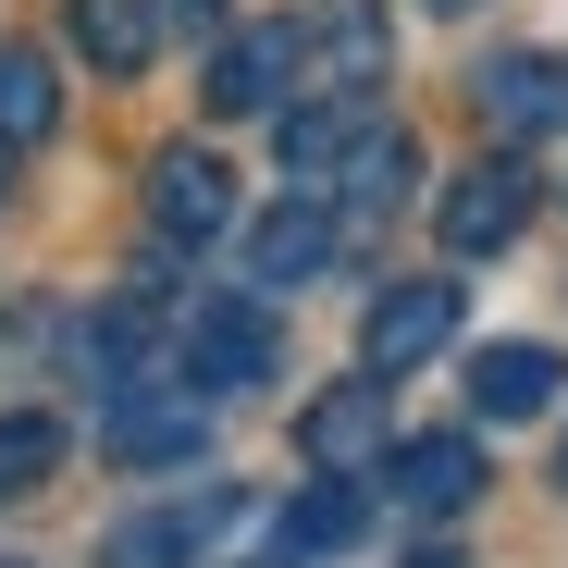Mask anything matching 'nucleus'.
Wrapping results in <instances>:
<instances>
[{
	"label": "nucleus",
	"instance_id": "nucleus-22",
	"mask_svg": "<svg viewBox=\"0 0 568 568\" xmlns=\"http://www.w3.org/2000/svg\"><path fill=\"white\" fill-rule=\"evenodd\" d=\"M433 13H469V0H433Z\"/></svg>",
	"mask_w": 568,
	"mask_h": 568
},
{
	"label": "nucleus",
	"instance_id": "nucleus-18",
	"mask_svg": "<svg viewBox=\"0 0 568 568\" xmlns=\"http://www.w3.org/2000/svg\"><path fill=\"white\" fill-rule=\"evenodd\" d=\"M50 469H62V420H50V408H0V507L38 495Z\"/></svg>",
	"mask_w": 568,
	"mask_h": 568
},
{
	"label": "nucleus",
	"instance_id": "nucleus-10",
	"mask_svg": "<svg viewBox=\"0 0 568 568\" xmlns=\"http://www.w3.org/2000/svg\"><path fill=\"white\" fill-rule=\"evenodd\" d=\"M297 445H310L322 483H358V457H384V384H334V396L297 420Z\"/></svg>",
	"mask_w": 568,
	"mask_h": 568
},
{
	"label": "nucleus",
	"instance_id": "nucleus-14",
	"mask_svg": "<svg viewBox=\"0 0 568 568\" xmlns=\"http://www.w3.org/2000/svg\"><path fill=\"white\" fill-rule=\"evenodd\" d=\"M310 50L334 62V100H371V87H384V0H334V13H310Z\"/></svg>",
	"mask_w": 568,
	"mask_h": 568
},
{
	"label": "nucleus",
	"instance_id": "nucleus-19",
	"mask_svg": "<svg viewBox=\"0 0 568 568\" xmlns=\"http://www.w3.org/2000/svg\"><path fill=\"white\" fill-rule=\"evenodd\" d=\"M74 50L100 62V74H136L161 38H149V13H136V0H74Z\"/></svg>",
	"mask_w": 568,
	"mask_h": 568
},
{
	"label": "nucleus",
	"instance_id": "nucleus-16",
	"mask_svg": "<svg viewBox=\"0 0 568 568\" xmlns=\"http://www.w3.org/2000/svg\"><path fill=\"white\" fill-rule=\"evenodd\" d=\"M556 396V346H483V358H469V408H483V420H531Z\"/></svg>",
	"mask_w": 568,
	"mask_h": 568
},
{
	"label": "nucleus",
	"instance_id": "nucleus-15",
	"mask_svg": "<svg viewBox=\"0 0 568 568\" xmlns=\"http://www.w3.org/2000/svg\"><path fill=\"white\" fill-rule=\"evenodd\" d=\"M50 136H62V62L0 50V149H50Z\"/></svg>",
	"mask_w": 568,
	"mask_h": 568
},
{
	"label": "nucleus",
	"instance_id": "nucleus-1",
	"mask_svg": "<svg viewBox=\"0 0 568 568\" xmlns=\"http://www.w3.org/2000/svg\"><path fill=\"white\" fill-rule=\"evenodd\" d=\"M297 74H310V13H260V26L211 38L199 100H211L223 124H247V112H297Z\"/></svg>",
	"mask_w": 568,
	"mask_h": 568
},
{
	"label": "nucleus",
	"instance_id": "nucleus-8",
	"mask_svg": "<svg viewBox=\"0 0 568 568\" xmlns=\"http://www.w3.org/2000/svg\"><path fill=\"white\" fill-rule=\"evenodd\" d=\"M483 124L495 136H568V62L556 50H507V62H483Z\"/></svg>",
	"mask_w": 568,
	"mask_h": 568
},
{
	"label": "nucleus",
	"instance_id": "nucleus-20",
	"mask_svg": "<svg viewBox=\"0 0 568 568\" xmlns=\"http://www.w3.org/2000/svg\"><path fill=\"white\" fill-rule=\"evenodd\" d=\"M149 38H223V0H136Z\"/></svg>",
	"mask_w": 568,
	"mask_h": 568
},
{
	"label": "nucleus",
	"instance_id": "nucleus-5",
	"mask_svg": "<svg viewBox=\"0 0 568 568\" xmlns=\"http://www.w3.org/2000/svg\"><path fill=\"white\" fill-rule=\"evenodd\" d=\"M223 223H235L223 149H161V161H149V235H161V247H211Z\"/></svg>",
	"mask_w": 568,
	"mask_h": 568
},
{
	"label": "nucleus",
	"instance_id": "nucleus-2",
	"mask_svg": "<svg viewBox=\"0 0 568 568\" xmlns=\"http://www.w3.org/2000/svg\"><path fill=\"white\" fill-rule=\"evenodd\" d=\"M445 346H457V272H408V284H384L371 322H358V384H396V371H420V358H445Z\"/></svg>",
	"mask_w": 568,
	"mask_h": 568
},
{
	"label": "nucleus",
	"instance_id": "nucleus-21",
	"mask_svg": "<svg viewBox=\"0 0 568 568\" xmlns=\"http://www.w3.org/2000/svg\"><path fill=\"white\" fill-rule=\"evenodd\" d=\"M408 568H469V556H457V544H420V556H408Z\"/></svg>",
	"mask_w": 568,
	"mask_h": 568
},
{
	"label": "nucleus",
	"instance_id": "nucleus-4",
	"mask_svg": "<svg viewBox=\"0 0 568 568\" xmlns=\"http://www.w3.org/2000/svg\"><path fill=\"white\" fill-rule=\"evenodd\" d=\"M235 519H247L235 495H173V507H136V519H112V531H100V568H199Z\"/></svg>",
	"mask_w": 568,
	"mask_h": 568
},
{
	"label": "nucleus",
	"instance_id": "nucleus-11",
	"mask_svg": "<svg viewBox=\"0 0 568 568\" xmlns=\"http://www.w3.org/2000/svg\"><path fill=\"white\" fill-rule=\"evenodd\" d=\"M358 519H371V495H358V483H310L297 507L272 519V568H322V556H346V544H358Z\"/></svg>",
	"mask_w": 568,
	"mask_h": 568
},
{
	"label": "nucleus",
	"instance_id": "nucleus-17",
	"mask_svg": "<svg viewBox=\"0 0 568 568\" xmlns=\"http://www.w3.org/2000/svg\"><path fill=\"white\" fill-rule=\"evenodd\" d=\"M371 136V100H297L284 112V173H346Z\"/></svg>",
	"mask_w": 568,
	"mask_h": 568
},
{
	"label": "nucleus",
	"instance_id": "nucleus-6",
	"mask_svg": "<svg viewBox=\"0 0 568 568\" xmlns=\"http://www.w3.org/2000/svg\"><path fill=\"white\" fill-rule=\"evenodd\" d=\"M199 445H211V408L185 384H124L112 396V457L124 469H199Z\"/></svg>",
	"mask_w": 568,
	"mask_h": 568
},
{
	"label": "nucleus",
	"instance_id": "nucleus-13",
	"mask_svg": "<svg viewBox=\"0 0 568 568\" xmlns=\"http://www.w3.org/2000/svg\"><path fill=\"white\" fill-rule=\"evenodd\" d=\"M396 495H408L420 519L469 507V495H483V445H469V433H420V445H396Z\"/></svg>",
	"mask_w": 568,
	"mask_h": 568
},
{
	"label": "nucleus",
	"instance_id": "nucleus-7",
	"mask_svg": "<svg viewBox=\"0 0 568 568\" xmlns=\"http://www.w3.org/2000/svg\"><path fill=\"white\" fill-rule=\"evenodd\" d=\"M519 223H531V173H519V161H469V173L445 185V211H433L445 260H495Z\"/></svg>",
	"mask_w": 568,
	"mask_h": 568
},
{
	"label": "nucleus",
	"instance_id": "nucleus-3",
	"mask_svg": "<svg viewBox=\"0 0 568 568\" xmlns=\"http://www.w3.org/2000/svg\"><path fill=\"white\" fill-rule=\"evenodd\" d=\"M272 371H284V334H272V310L260 297H211L199 322H185V396H260L272 384Z\"/></svg>",
	"mask_w": 568,
	"mask_h": 568
},
{
	"label": "nucleus",
	"instance_id": "nucleus-23",
	"mask_svg": "<svg viewBox=\"0 0 568 568\" xmlns=\"http://www.w3.org/2000/svg\"><path fill=\"white\" fill-rule=\"evenodd\" d=\"M556 483H568V445H556Z\"/></svg>",
	"mask_w": 568,
	"mask_h": 568
},
{
	"label": "nucleus",
	"instance_id": "nucleus-9",
	"mask_svg": "<svg viewBox=\"0 0 568 568\" xmlns=\"http://www.w3.org/2000/svg\"><path fill=\"white\" fill-rule=\"evenodd\" d=\"M334 260H346V223H334L322 199H284V211L247 223V272L272 284V297H284V284H322Z\"/></svg>",
	"mask_w": 568,
	"mask_h": 568
},
{
	"label": "nucleus",
	"instance_id": "nucleus-12",
	"mask_svg": "<svg viewBox=\"0 0 568 568\" xmlns=\"http://www.w3.org/2000/svg\"><path fill=\"white\" fill-rule=\"evenodd\" d=\"M408 173H420V149L371 124V136H358V161L334 173V223H346V235H371V223H384V211L408 199Z\"/></svg>",
	"mask_w": 568,
	"mask_h": 568
}]
</instances>
